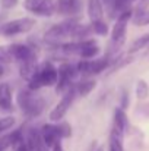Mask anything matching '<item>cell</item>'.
<instances>
[{"instance_id": "27", "label": "cell", "mask_w": 149, "mask_h": 151, "mask_svg": "<svg viewBox=\"0 0 149 151\" xmlns=\"http://www.w3.org/2000/svg\"><path fill=\"white\" fill-rule=\"evenodd\" d=\"M51 151H64L63 150V145H61V142H57L53 148H51Z\"/></svg>"}, {"instance_id": "18", "label": "cell", "mask_w": 149, "mask_h": 151, "mask_svg": "<svg viewBox=\"0 0 149 151\" xmlns=\"http://www.w3.org/2000/svg\"><path fill=\"white\" fill-rule=\"evenodd\" d=\"M149 46V32L146 34H143V35H140V37H138L132 44H130V47H129V50H127V54H135V53H138V51L143 50L145 47H148Z\"/></svg>"}, {"instance_id": "5", "label": "cell", "mask_w": 149, "mask_h": 151, "mask_svg": "<svg viewBox=\"0 0 149 151\" xmlns=\"http://www.w3.org/2000/svg\"><path fill=\"white\" fill-rule=\"evenodd\" d=\"M56 0H24V9L35 16H53Z\"/></svg>"}, {"instance_id": "26", "label": "cell", "mask_w": 149, "mask_h": 151, "mask_svg": "<svg viewBox=\"0 0 149 151\" xmlns=\"http://www.w3.org/2000/svg\"><path fill=\"white\" fill-rule=\"evenodd\" d=\"M18 1L19 0H1L0 1V6L3 9H12V7H15L18 4Z\"/></svg>"}, {"instance_id": "2", "label": "cell", "mask_w": 149, "mask_h": 151, "mask_svg": "<svg viewBox=\"0 0 149 151\" xmlns=\"http://www.w3.org/2000/svg\"><path fill=\"white\" fill-rule=\"evenodd\" d=\"M78 25H79V22H78L76 18H69V19H66L60 24H56L51 28H48L44 34V40L47 41V44L57 47L63 40H67V38L72 40L73 32H75Z\"/></svg>"}, {"instance_id": "9", "label": "cell", "mask_w": 149, "mask_h": 151, "mask_svg": "<svg viewBox=\"0 0 149 151\" xmlns=\"http://www.w3.org/2000/svg\"><path fill=\"white\" fill-rule=\"evenodd\" d=\"M25 142L29 151H50V148L46 145L40 129L37 128H29L26 135H25Z\"/></svg>"}, {"instance_id": "21", "label": "cell", "mask_w": 149, "mask_h": 151, "mask_svg": "<svg viewBox=\"0 0 149 151\" xmlns=\"http://www.w3.org/2000/svg\"><path fill=\"white\" fill-rule=\"evenodd\" d=\"M149 96V84L145 79H139L136 82V97L138 100H146Z\"/></svg>"}, {"instance_id": "10", "label": "cell", "mask_w": 149, "mask_h": 151, "mask_svg": "<svg viewBox=\"0 0 149 151\" xmlns=\"http://www.w3.org/2000/svg\"><path fill=\"white\" fill-rule=\"evenodd\" d=\"M111 65V59L105 54L102 57H95L92 60H88V69H86V78H91V76H95L102 73L105 69H108ZM85 78V79H86Z\"/></svg>"}, {"instance_id": "4", "label": "cell", "mask_w": 149, "mask_h": 151, "mask_svg": "<svg viewBox=\"0 0 149 151\" xmlns=\"http://www.w3.org/2000/svg\"><path fill=\"white\" fill-rule=\"evenodd\" d=\"M76 88L75 85L66 93L61 96V99L58 100V103L54 106V109L50 111L48 114V119L53 122V123H57V122H61L64 119V116L67 114V111L70 110L73 101H75V97H76Z\"/></svg>"}, {"instance_id": "14", "label": "cell", "mask_w": 149, "mask_h": 151, "mask_svg": "<svg viewBox=\"0 0 149 151\" xmlns=\"http://www.w3.org/2000/svg\"><path fill=\"white\" fill-rule=\"evenodd\" d=\"M99 53H101V49L97 44V41L94 38H89V40L83 41V46H82V50L79 53V56L85 60H92V59L98 57Z\"/></svg>"}, {"instance_id": "1", "label": "cell", "mask_w": 149, "mask_h": 151, "mask_svg": "<svg viewBox=\"0 0 149 151\" xmlns=\"http://www.w3.org/2000/svg\"><path fill=\"white\" fill-rule=\"evenodd\" d=\"M18 106L21 109V111L29 117V119H34V117H38L44 107H46V100L37 94V91H31V90H21L18 93Z\"/></svg>"}, {"instance_id": "11", "label": "cell", "mask_w": 149, "mask_h": 151, "mask_svg": "<svg viewBox=\"0 0 149 151\" xmlns=\"http://www.w3.org/2000/svg\"><path fill=\"white\" fill-rule=\"evenodd\" d=\"M40 132H41V137H43V139H44V142H46V145L48 148H53L57 142L61 141L56 123H46V125H43Z\"/></svg>"}, {"instance_id": "22", "label": "cell", "mask_w": 149, "mask_h": 151, "mask_svg": "<svg viewBox=\"0 0 149 151\" xmlns=\"http://www.w3.org/2000/svg\"><path fill=\"white\" fill-rule=\"evenodd\" d=\"M13 62H15V59L10 53L9 46H0V63L4 66V65H10Z\"/></svg>"}, {"instance_id": "19", "label": "cell", "mask_w": 149, "mask_h": 151, "mask_svg": "<svg viewBox=\"0 0 149 151\" xmlns=\"http://www.w3.org/2000/svg\"><path fill=\"white\" fill-rule=\"evenodd\" d=\"M132 22L136 27H146V25H149V10H146V9L133 10Z\"/></svg>"}, {"instance_id": "17", "label": "cell", "mask_w": 149, "mask_h": 151, "mask_svg": "<svg viewBox=\"0 0 149 151\" xmlns=\"http://www.w3.org/2000/svg\"><path fill=\"white\" fill-rule=\"evenodd\" d=\"M97 87V82L95 79H91V78H86V79H82L81 82H78L75 85L76 88V94L81 96V97H88Z\"/></svg>"}, {"instance_id": "16", "label": "cell", "mask_w": 149, "mask_h": 151, "mask_svg": "<svg viewBox=\"0 0 149 151\" xmlns=\"http://www.w3.org/2000/svg\"><path fill=\"white\" fill-rule=\"evenodd\" d=\"M38 66H40V65L37 63V60H28V62L19 63V73H21V76L28 82V81H31V78L37 73Z\"/></svg>"}, {"instance_id": "20", "label": "cell", "mask_w": 149, "mask_h": 151, "mask_svg": "<svg viewBox=\"0 0 149 151\" xmlns=\"http://www.w3.org/2000/svg\"><path fill=\"white\" fill-rule=\"evenodd\" d=\"M91 27H92V32L95 35H98V37H107L108 32H110V27H108V24L104 19L91 22Z\"/></svg>"}, {"instance_id": "28", "label": "cell", "mask_w": 149, "mask_h": 151, "mask_svg": "<svg viewBox=\"0 0 149 151\" xmlns=\"http://www.w3.org/2000/svg\"><path fill=\"white\" fill-rule=\"evenodd\" d=\"M3 75H4V66L0 63V76H3Z\"/></svg>"}, {"instance_id": "23", "label": "cell", "mask_w": 149, "mask_h": 151, "mask_svg": "<svg viewBox=\"0 0 149 151\" xmlns=\"http://www.w3.org/2000/svg\"><path fill=\"white\" fill-rule=\"evenodd\" d=\"M56 126H57V131H58V135H60L61 139L63 138H69L72 135V126L67 122H63V120L61 122H57Z\"/></svg>"}, {"instance_id": "24", "label": "cell", "mask_w": 149, "mask_h": 151, "mask_svg": "<svg viewBox=\"0 0 149 151\" xmlns=\"http://www.w3.org/2000/svg\"><path fill=\"white\" fill-rule=\"evenodd\" d=\"M16 123V119L13 116H4V117H0V134L12 129Z\"/></svg>"}, {"instance_id": "15", "label": "cell", "mask_w": 149, "mask_h": 151, "mask_svg": "<svg viewBox=\"0 0 149 151\" xmlns=\"http://www.w3.org/2000/svg\"><path fill=\"white\" fill-rule=\"evenodd\" d=\"M57 70H58V76H60V78H66V79H69V81H72V82L79 76V72H78L76 65H73V63H70V62H63V63H60V66L57 68Z\"/></svg>"}, {"instance_id": "6", "label": "cell", "mask_w": 149, "mask_h": 151, "mask_svg": "<svg viewBox=\"0 0 149 151\" xmlns=\"http://www.w3.org/2000/svg\"><path fill=\"white\" fill-rule=\"evenodd\" d=\"M37 76L40 79L41 87H56L58 81V70L51 62H44L38 66Z\"/></svg>"}, {"instance_id": "8", "label": "cell", "mask_w": 149, "mask_h": 151, "mask_svg": "<svg viewBox=\"0 0 149 151\" xmlns=\"http://www.w3.org/2000/svg\"><path fill=\"white\" fill-rule=\"evenodd\" d=\"M82 1L81 0H56V13L60 16H69L73 18L81 12Z\"/></svg>"}, {"instance_id": "12", "label": "cell", "mask_w": 149, "mask_h": 151, "mask_svg": "<svg viewBox=\"0 0 149 151\" xmlns=\"http://www.w3.org/2000/svg\"><path fill=\"white\" fill-rule=\"evenodd\" d=\"M13 109V94L12 88L7 82L0 84V110L1 111H12Z\"/></svg>"}, {"instance_id": "13", "label": "cell", "mask_w": 149, "mask_h": 151, "mask_svg": "<svg viewBox=\"0 0 149 151\" xmlns=\"http://www.w3.org/2000/svg\"><path fill=\"white\" fill-rule=\"evenodd\" d=\"M86 13L91 22L104 19V6L102 0H88L86 3Z\"/></svg>"}, {"instance_id": "30", "label": "cell", "mask_w": 149, "mask_h": 151, "mask_svg": "<svg viewBox=\"0 0 149 151\" xmlns=\"http://www.w3.org/2000/svg\"><path fill=\"white\" fill-rule=\"evenodd\" d=\"M97 151H104V148H102V147H99V148H98Z\"/></svg>"}, {"instance_id": "7", "label": "cell", "mask_w": 149, "mask_h": 151, "mask_svg": "<svg viewBox=\"0 0 149 151\" xmlns=\"http://www.w3.org/2000/svg\"><path fill=\"white\" fill-rule=\"evenodd\" d=\"M9 49H10V53H12L15 62L24 63V62H28V60H37V51L34 47H31L28 44L15 43V44H10Z\"/></svg>"}, {"instance_id": "3", "label": "cell", "mask_w": 149, "mask_h": 151, "mask_svg": "<svg viewBox=\"0 0 149 151\" xmlns=\"http://www.w3.org/2000/svg\"><path fill=\"white\" fill-rule=\"evenodd\" d=\"M34 27H35V19L29 16H24V18L4 22L0 27V34L3 37H15L19 34H28L29 31H32Z\"/></svg>"}, {"instance_id": "25", "label": "cell", "mask_w": 149, "mask_h": 151, "mask_svg": "<svg viewBox=\"0 0 149 151\" xmlns=\"http://www.w3.org/2000/svg\"><path fill=\"white\" fill-rule=\"evenodd\" d=\"M108 151H124L123 150V139H118V138H115V137H111V135H110Z\"/></svg>"}, {"instance_id": "29", "label": "cell", "mask_w": 149, "mask_h": 151, "mask_svg": "<svg viewBox=\"0 0 149 151\" xmlns=\"http://www.w3.org/2000/svg\"><path fill=\"white\" fill-rule=\"evenodd\" d=\"M13 151H21V150H19V147H16V148H13Z\"/></svg>"}]
</instances>
